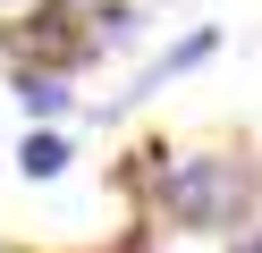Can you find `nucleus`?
Returning <instances> with one entry per match:
<instances>
[{
    "instance_id": "nucleus-1",
    "label": "nucleus",
    "mask_w": 262,
    "mask_h": 253,
    "mask_svg": "<svg viewBox=\"0 0 262 253\" xmlns=\"http://www.w3.org/2000/svg\"><path fill=\"white\" fill-rule=\"evenodd\" d=\"M254 202V169L237 152H186L178 169H161V219L169 228H237Z\"/></svg>"
},
{
    "instance_id": "nucleus-2",
    "label": "nucleus",
    "mask_w": 262,
    "mask_h": 253,
    "mask_svg": "<svg viewBox=\"0 0 262 253\" xmlns=\"http://www.w3.org/2000/svg\"><path fill=\"white\" fill-rule=\"evenodd\" d=\"M211 51H220V34H211V26H194V34H186V42H178V51H161V59H152V67H144V76H136V93H127V101H144V93H161V84H169V76H186V67H194V59H211Z\"/></svg>"
},
{
    "instance_id": "nucleus-3",
    "label": "nucleus",
    "mask_w": 262,
    "mask_h": 253,
    "mask_svg": "<svg viewBox=\"0 0 262 253\" xmlns=\"http://www.w3.org/2000/svg\"><path fill=\"white\" fill-rule=\"evenodd\" d=\"M17 110L26 118H59L68 110V84H59L51 67H17Z\"/></svg>"
},
{
    "instance_id": "nucleus-4",
    "label": "nucleus",
    "mask_w": 262,
    "mask_h": 253,
    "mask_svg": "<svg viewBox=\"0 0 262 253\" xmlns=\"http://www.w3.org/2000/svg\"><path fill=\"white\" fill-rule=\"evenodd\" d=\"M17 169H26V177H59V169H68V144H59V135H26Z\"/></svg>"
},
{
    "instance_id": "nucleus-5",
    "label": "nucleus",
    "mask_w": 262,
    "mask_h": 253,
    "mask_svg": "<svg viewBox=\"0 0 262 253\" xmlns=\"http://www.w3.org/2000/svg\"><path fill=\"white\" fill-rule=\"evenodd\" d=\"M245 253H262V236H254V245H245Z\"/></svg>"
}]
</instances>
